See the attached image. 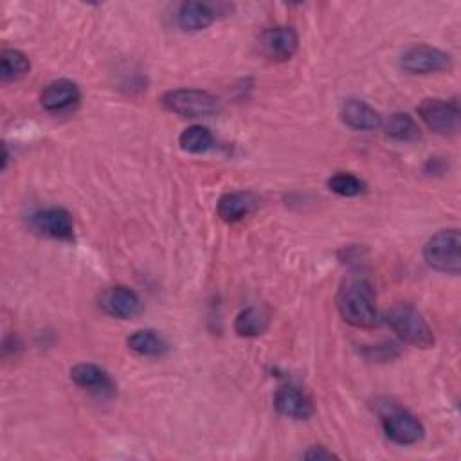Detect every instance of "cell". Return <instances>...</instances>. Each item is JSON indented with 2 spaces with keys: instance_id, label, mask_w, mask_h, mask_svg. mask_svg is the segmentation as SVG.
<instances>
[{
  "instance_id": "obj_1",
  "label": "cell",
  "mask_w": 461,
  "mask_h": 461,
  "mask_svg": "<svg viewBox=\"0 0 461 461\" xmlns=\"http://www.w3.org/2000/svg\"><path fill=\"white\" fill-rule=\"evenodd\" d=\"M340 317L357 328H373L378 322V310L373 286L364 277L346 279L335 299Z\"/></svg>"
},
{
  "instance_id": "obj_2",
  "label": "cell",
  "mask_w": 461,
  "mask_h": 461,
  "mask_svg": "<svg viewBox=\"0 0 461 461\" xmlns=\"http://www.w3.org/2000/svg\"><path fill=\"white\" fill-rule=\"evenodd\" d=\"M385 322L394 331V335L409 346L421 349H429L434 346V333L430 326L421 317V313L409 304L394 306L387 313Z\"/></svg>"
},
{
  "instance_id": "obj_3",
  "label": "cell",
  "mask_w": 461,
  "mask_h": 461,
  "mask_svg": "<svg viewBox=\"0 0 461 461\" xmlns=\"http://www.w3.org/2000/svg\"><path fill=\"white\" fill-rule=\"evenodd\" d=\"M423 259L438 272L457 276L461 270V234L457 229L436 232L423 247Z\"/></svg>"
},
{
  "instance_id": "obj_4",
  "label": "cell",
  "mask_w": 461,
  "mask_h": 461,
  "mask_svg": "<svg viewBox=\"0 0 461 461\" xmlns=\"http://www.w3.org/2000/svg\"><path fill=\"white\" fill-rule=\"evenodd\" d=\"M160 103L167 112L182 117H209L220 110L218 97L198 88L167 90Z\"/></svg>"
},
{
  "instance_id": "obj_5",
  "label": "cell",
  "mask_w": 461,
  "mask_h": 461,
  "mask_svg": "<svg viewBox=\"0 0 461 461\" xmlns=\"http://www.w3.org/2000/svg\"><path fill=\"white\" fill-rule=\"evenodd\" d=\"M420 119L439 135H452L459 128V106L457 101L447 99H423L418 106Z\"/></svg>"
},
{
  "instance_id": "obj_6",
  "label": "cell",
  "mask_w": 461,
  "mask_h": 461,
  "mask_svg": "<svg viewBox=\"0 0 461 461\" xmlns=\"http://www.w3.org/2000/svg\"><path fill=\"white\" fill-rule=\"evenodd\" d=\"M400 67L409 74H432L450 67V56L430 45H414L407 49L400 59Z\"/></svg>"
},
{
  "instance_id": "obj_7",
  "label": "cell",
  "mask_w": 461,
  "mask_h": 461,
  "mask_svg": "<svg viewBox=\"0 0 461 461\" xmlns=\"http://www.w3.org/2000/svg\"><path fill=\"white\" fill-rule=\"evenodd\" d=\"M382 427L385 436L398 445H414L425 434L420 420L402 409H394L385 414L382 418Z\"/></svg>"
},
{
  "instance_id": "obj_8",
  "label": "cell",
  "mask_w": 461,
  "mask_h": 461,
  "mask_svg": "<svg viewBox=\"0 0 461 461\" xmlns=\"http://www.w3.org/2000/svg\"><path fill=\"white\" fill-rule=\"evenodd\" d=\"M101 308L117 319H131L135 315L140 313L142 310V303L140 297L137 295L135 290L117 285V286H110L101 294L99 299Z\"/></svg>"
},
{
  "instance_id": "obj_9",
  "label": "cell",
  "mask_w": 461,
  "mask_h": 461,
  "mask_svg": "<svg viewBox=\"0 0 461 461\" xmlns=\"http://www.w3.org/2000/svg\"><path fill=\"white\" fill-rule=\"evenodd\" d=\"M261 47L267 58L274 61H286L295 54L299 47V36L294 27L277 25L265 31L261 38Z\"/></svg>"
},
{
  "instance_id": "obj_10",
  "label": "cell",
  "mask_w": 461,
  "mask_h": 461,
  "mask_svg": "<svg viewBox=\"0 0 461 461\" xmlns=\"http://www.w3.org/2000/svg\"><path fill=\"white\" fill-rule=\"evenodd\" d=\"M70 378L72 382L81 387V389H86L88 393H94L97 396H103V398H108V396H113L115 394V384L113 380L110 378V375L101 369L99 366L95 364H88V362H83V364H77L70 369Z\"/></svg>"
},
{
  "instance_id": "obj_11",
  "label": "cell",
  "mask_w": 461,
  "mask_h": 461,
  "mask_svg": "<svg viewBox=\"0 0 461 461\" xmlns=\"http://www.w3.org/2000/svg\"><path fill=\"white\" fill-rule=\"evenodd\" d=\"M32 225L36 230L56 240H72L74 221L68 211L61 207H50L34 212Z\"/></svg>"
},
{
  "instance_id": "obj_12",
  "label": "cell",
  "mask_w": 461,
  "mask_h": 461,
  "mask_svg": "<svg viewBox=\"0 0 461 461\" xmlns=\"http://www.w3.org/2000/svg\"><path fill=\"white\" fill-rule=\"evenodd\" d=\"M344 124L357 131H373L382 126V115L362 99H346L340 108Z\"/></svg>"
},
{
  "instance_id": "obj_13",
  "label": "cell",
  "mask_w": 461,
  "mask_h": 461,
  "mask_svg": "<svg viewBox=\"0 0 461 461\" xmlns=\"http://www.w3.org/2000/svg\"><path fill=\"white\" fill-rule=\"evenodd\" d=\"M274 407L279 414L292 420H308L313 414L310 398L294 385H283L274 396Z\"/></svg>"
},
{
  "instance_id": "obj_14",
  "label": "cell",
  "mask_w": 461,
  "mask_h": 461,
  "mask_svg": "<svg viewBox=\"0 0 461 461\" xmlns=\"http://www.w3.org/2000/svg\"><path fill=\"white\" fill-rule=\"evenodd\" d=\"M79 97H81V92L74 81L56 79L43 88L40 101H41V106L49 112H63L74 106L79 101Z\"/></svg>"
},
{
  "instance_id": "obj_15",
  "label": "cell",
  "mask_w": 461,
  "mask_h": 461,
  "mask_svg": "<svg viewBox=\"0 0 461 461\" xmlns=\"http://www.w3.org/2000/svg\"><path fill=\"white\" fill-rule=\"evenodd\" d=\"M175 18L182 31L196 32L207 29L214 22L216 9L205 2H184L178 5Z\"/></svg>"
},
{
  "instance_id": "obj_16",
  "label": "cell",
  "mask_w": 461,
  "mask_h": 461,
  "mask_svg": "<svg viewBox=\"0 0 461 461\" xmlns=\"http://www.w3.org/2000/svg\"><path fill=\"white\" fill-rule=\"evenodd\" d=\"M259 205V196L250 191H232L220 198L218 202V216L227 221L234 223L245 218L249 212H252Z\"/></svg>"
},
{
  "instance_id": "obj_17",
  "label": "cell",
  "mask_w": 461,
  "mask_h": 461,
  "mask_svg": "<svg viewBox=\"0 0 461 461\" xmlns=\"http://www.w3.org/2000/svg\"><path fill=\"white\" fill-rule=\"evenodd\" d=\"M270 324V317L263 308L249 306L238 313L234 321V331L240 337H259L267 331Z\"/></svg>"
},
{
  "instance_id": "obj_18",
  "label": "cell",
  "mask_w": 461,
  "mask_h": 461,
  "mask_svg": "<svg viewBox=\"0 0 461 461\" xmlns=\"http://www.w3.org/2000/svg\"><path fill=\"white\" fill-rule=\"evenodd\" d=\"M382 128L387 137L400 142H412L420 139V128L409 113H402V112L391 113L389 119L382 121Z\"/></svg>"
},
{
  "instance_id": "obj_19",
  "label": "cell",
  "mask_w": 461,
  "mask_h": 461,
  "mask_svg": "<svg viewBox=\"0 0 461 461\" xmlns=\"http://www.w3.org/2000/svg\"><path fill=\"white\" fill-rule=\"evenodd\" d=\"M128 348L140 357H160L166 353V340L153 330H137L126 340Z\"/></svg>"
},
{
  "instance_id": "obj_20",
  "label": "cell",
  "mask_w": 461,
  "mask_h": 461,
  "mask_svg": "<svg viewBox=\"0 0 461 461\" xmlns=\"http://www.w3.org/2000/svg\"><path fill=\"white\" fill-rule=\"evenodd\" d=\"M31 70L29 58L16 49H4L0 54V76L2 81H16L27 76Z\"/></svg>"
},
{
  "instance_id": "obj_21",
  "label": "cell",
  "mask_w": 461,
  "mask_h": 461,
  "mask_svg": "<svg viewBox=\"0 0 461 461\" xmlns=\"http://www.w3.org/2000/svg\"><path fill=\"white\" fill-rule=\"evenodd\" d=\"M178 144L184 151L187 153H205L209 151L212 146H214V137L212 133L200 126V124H194V126H189L185 128L180 137H178Z\"/></svg>"
},
{
  "instance_id": "obj_22",
  "label": "cell",
  "mask_w": 461,
  "mask_h": 461,
  "mask_svg": "<svg viewBox=\"0 0 461 461\" xmlns=\"http://www.w3.org/2000/svg\"><path fill=\"white\" fill-rule=\"evenodd\" d=\"M328 187H330V191H333L340 196H357V194L364 193V189H366L364 182L351 173H335L328 180Z\"/></svg>"
},
{
  "instance_id": "obj_23",
  "label": "cell",
  "mask_w": 461,
  "mask_h": 461,
  "mask_svg": "<svg viewBox=\"0 0 461 461\" xmlns=\"http://www.w3.org/2000/svg\"><path fill=\"white\" fill-rule=\"evenodd\" d=\"M304 457L306 459H310V461H322V459H331V457H337L333 452H330V450H326V447H310L308 450H306V454H304Z\"/></svg>"
}]
</instances>
